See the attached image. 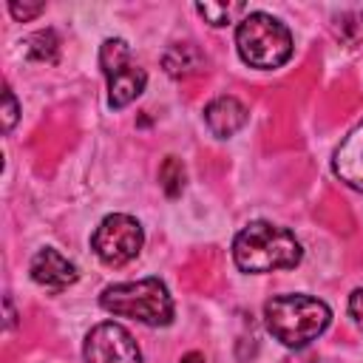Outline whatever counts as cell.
<instances>
[{"instance_id":"cell-1","label":"cell","mask_w":363,"mask_h":363,"mask_svg":"<svg viewBox=\"0 0 363 363\" xmlns=\"http://www.w3.org/2000/svg\"><path fill=\"white\" fill-rule=\"evenodd\" d=\"M301 241L272 221H250L233 241V261L241 272H272L298 267Z\"/></svg>"},{"instance_id":"cell-2","label":"cell","mask_w":363,"mask_h":363,"mask_svg":"<svg viewBox=\"0 0 363 363\" xmlns=\"http://www.w3.org/2000/svg\"><path fill=\"white\" fill-rule=\"evenodd\" d=\"M332 320V309L312 295H275L264 303V323L275 340H281L289 349H303L315 337L323 335V329Z\"/></svg>"},{"instance_id":"cell-3","label":"cell","mask_w":363,"mask_h":363,"mask_svg":"<svg viewBox=\"0 0 363 363\" xmlns=\"http://www.w3.org/2000/svg\"><path fill=\"white\" fill-rule=\"evenodd\" d=\"M99 303L111 315L130 318L147 326H167L176 312L173 298L159 278H142V281H125V284L105 286L99 295Z\"/></svg>"},{"instance_id":"cell-4","label":"cell","mask_w":363,"mask_h":363,"mask_svg":"<svg viewBox=\"0 0 363 363\" xmlns=\"http://www.w3.org/2000/svg\"><path fill=\"white\" fill-rule=\"evenodd\" d=\"M235 45L241 60L252 68H278L292 57L289 28L267 11H250L238 20Z\"/></svg>"},{"instance_id":"cell-5","label":"cell","mask_w":363,"mask_h":363,"mask_svg":"<svg viewBox=\"0 0 363 363\" xmlns=\"http://www.w3.org/2000/svg\"><path fill=\"white\" fill-rule=\"evenodd\" d=\"M99 65L108 79V102L111 108L130 105L147 82V74L130 60V48L125 40H105L99 48Z\"/></svg>"},{"instance_id":"cell-6","label":"cell","mask_w":363,"mask_h":363,"mask_svg":"<svg viewBox=\"0 0 363 363\" xmlns=\"http://www.w3.org/2000/svg\"><path fill=\"white\" fill-rule=\"evenodd\" d=\"M142 244H145L142 224L125 213L105 216L91 235V247H94L96 258L111 267H122V264L133 261L139 255Z\"/></svg>"},{"instance_id":"cell-7","label":"cell","mask_w":363,"mask_h":363,"mask_svg":"<svg viewBox=\"0 0 363 363\" xmlns=\"http://www.w3.org/2000/svg\"><path fill=\"white\" fill-rule=\"evenodd\" d=\"M82 354L88 363H142V352L133 335L113 320L96 323L85 335Z\"/></svg>"},{"instance_id":"cell-8","label":"cell","mask_w":363,"mask_h":363,"mask_svg":"<svg viewBox=\"0 0 363 363\" xmlns=\"http://www.w3.org/2000/svg\"><path fill=\"white\" fill-rule=\"evenodd\" d=\"M332 170L343 184L363 190V119L337 145V150L332 156Z\"/></svg>"},{"instance_id":"cell-9","label":"cell","mask_w":363,"mask_h":363,"mask_svg":"<svg viewBox=\"0 0 363 363\" xmlns=\"http://www.w3.org/2000/svg\"><path fill=\"white\" fill-rule=\"evenodd\" d=\"M31 278L51 292H62L77 281V267L62 252L45 247L31 258Z\"/></svg>"},{"instance_id":"cell-10","label":"cell","mask_w":363,"mask_h":363,"mask_svg":"<svg viewBox=\"0 0 363 363\" xmlns=\"http://www.w3.org/2000/svg\"><path fill=\"white\" fill-rule=\"evenodd\" d=\"M247 105L235 96H218L204 108V122L213 130V136L227 139L233 133H238L247 125Z\"/></svg>"},{"instance_id":"cell-11","label":"cell","mask_w":363,"mask_h":363,"mask_svg":"<svg viewBox=\"0 0 363 363\" xmlns=\"http://www.w3.org/2000/svg\"><path fill=\"white\" fill-rule=\"evenodd\" d=\"M162 62H164V71H167L170 77H190V74L201 71L204 54H201L193 43H173V45L164 51Z\"/></svg>"},{"instance_id":"cell-12","label":"cell","mask_w":363,"mask_h":363,"mask_svg":"<svg viewBox=\"0 0 363 363\" xmlns=\"http://www.w3.org/2000/svg\"><path fill=\"white\" fill-rule=\"evenodd\" d=\"M57 48H60V40H57L54 31H37L26 40V54L31 60H40V62H54Z\"/></svg>"},{"instance_id":"cell-13","label":"cell","mask_w":363,"mask_h":363,"mask_svg":"<svg viewBox=\"0 0 363 363\" xmlns=\"http://www.w3.org/2000/svg\"><path fill=\"white\" fill-rule=\"evenodd\" d=\"M196 11H199L210 26L218 28V26L233 23V17L244 11V6H241V3H199Z\"/></svg>"},{"instance_id":"cell-14","label":"cell","mask_w":363,"mask_h":363,"mask_svg":"<svg viewBox=\"0 0 363 363\" xmlns=\"http://www.w3.org/2000/svg\"><path fill=\"white\" fill-rule=\"evenodd\" d=\"M159 179H162L164 193L170 199H176L182 193V187H184V164L176 156H167L164 164H162V170H159Z\"/></svg>"},{"instance_id":"cell-15","label":"cell","mask_w":363,"mask_h":363,"mask_svg":"<svg viewBox=\"0 0 363 363\" xmlns=\"http://www.w3.org/2000/svg\"><path fill=\"white\" fill-rule=\"evenodd\" d=\"M337 37L346 43H360L363 40V9L346 11L337 17Z\"/></svg>"},{"instance_id":"cell-16","label":"cell","mask_w":363,"mask_h":363,"mask_svg":"<svg viewBox=\"0 0 363 363\" xmlns=\"http://www.w3.org/2000/svg\"><path fill=\"white\" fill-rule=\"evenodd\" d=\"M17 122V99L11 94V88L3 91V130H11Z\"/></svg>"},{"instance_id":"cell-17","label":"cell","mask_w":363,"mask_h":363,"mask_svg":"<svg viewBox=\"0 0 363 363\" xmlns=\"http://www.w3.org/2000/svg\"><path fill=\"white\" fill-rule=\"evenodd\" d=\"M45 6L43 3H31V6H20V3H9V11H11V17L14 20H31V17H37L40 11H43Z\"/></svg>"},{"instance_id":"cell-18","label":"cell","mask_w":363,"mask_h":363,"mask_svg":"<svg viewBox=\"0 0 363 363\" xmlns=\"http://www.w3.org/2000/svg\"><path fill=\"white\" fill-rule=\"evenodd\" d=\"M349 315H352V320L357 323V329H363V286H357V289L349 295Z\"/></svg>"},{"instance_id":"cell-19","label":"cell","mask_w":363,"mask_h":363,"mask_svg":"<svg viewBox=\"0 0 363 363\" xmlns=\"http://www.w3.org/2000/svg\"><path fill=\"white\" fill-rule=\"evenodd\" d=\"M182 363H204V357L199 354V352H190V354H184V360Z\"/></svg>"}]
</instances>
